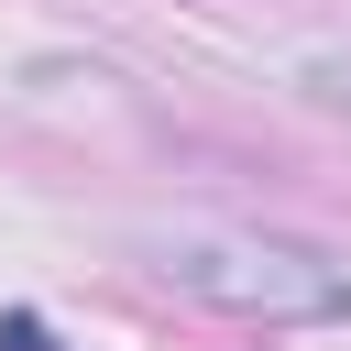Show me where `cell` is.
<instances>
[{
    "instance_id": "cell-3",
    "label": "cell",
    "mask_w": 351,
    "mask_h": 351,
    "mask_svg": "<svg viewBox=\"0 0 351 351\" xmlns=\"http://www.w3.org/2000/svg\"><path fill=\"white\" fill-rule=\"evenodd\" d=\"M0 351H55V329H44L33 307H0Z\"/></svg>"
},
{
    "instance_id": "cell-2",
    "label": "cell",
    "mask_w": 351,
    "mask_h": 351,
    "mask_svg": "<svg viewBox=\"0 0 351 351\" xmlns=\"http://www.w3.org/2000/svg\"><path fill=\"white\" fill-rule=\"evenodd\" d=\"M307 99H329V110H351V55H307Z\"/></svg>"
},
{
    "instance_id": "cell-1",
    "label": "cell",
    "mask_w": 351,
    "mask_h": 351,
    "mask_svg": "<svg viewBox=\"0 0 351 351\" xmlns=\"http://www.w3.org/2000/svg\"><path fill=\"white\" fill-rule=\"evenodd\" d=\"M143 263L176 296L230 307V318H340L351 307V274L274 230H143Z\"/></svg>"
}]
</instances>
